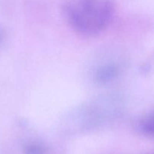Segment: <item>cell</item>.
I'll list each match as a JSON object with an SVG mask.
<instances>
[{
    "label": "cell",
    "mask_w": 154,
    "mask_h": 154,
    "mask_svg": "<svg viewBox=\"0 0 154 154\" xmlns=\"http://www.w3.org/2000/svg\"><path fill=\"white\" fill-rule=\"evenodd\" d=\"M116 11L113 0H66L63 15L69 26L78 34H99L111 24Z\"/></svg>",
    "instance_id": "obj_1"
},
{
    "label": "cell",
    "mask_w": 154,
    "mask_h": 154,
    "mask_svg": "<svg viewBox=\"0 0 154 154\" xmlns=\"http://www.w3.org/2000/svg\"><path fill=\"white\" fill-rule=\"evenodd\" d=\"M119 72V67L115 64H106L99 68L94 75L95 81L100 84L107 83L114 79Z\"/></svg>",
    "instance_id": "obj_2"
},
{
    "label": "cell",
    "mask_w": 154,
    "mask_h": 154,
    "mask_svg": "<svg viewBox=\"0 0 154 154\" xmlns=\"http://www.w3.org/2000/svg\"><path fill=\"white\" fill-rule=\"evenodd\" d=\"M26 154H45V147L39 144H30L26 148Z\"/></svg>",
    "instance_id": "obj_4"
},
{
    "label": "cell",
    "mask_w": 154,
    "mask_h": 154,
    "mask_svg": "<svg viewBox=\"0 0 154 154\" xmlns=\"http://www.w3.org/2000/svg\"><path fill=\"white\" fill-rule=\"evenodd\" d=\"M138 127L144 135L154 137V110L141 117L138 123Z\"/></svg>",
    "instance_id": "obj_3"
}]
</instances>
